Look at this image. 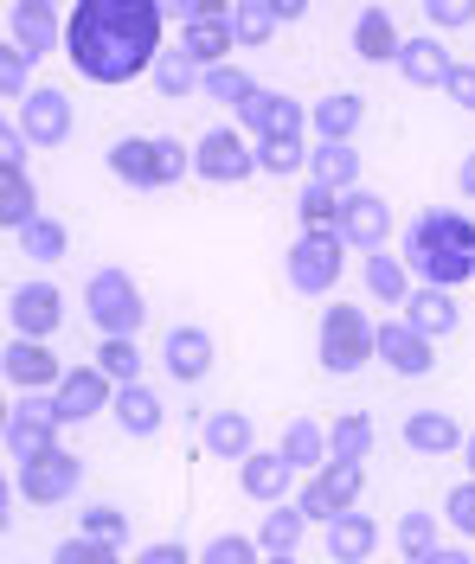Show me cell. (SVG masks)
I'll return each instance as SVG.
<instances>
[{
  "label": "cell",
  "instance_id": "obj_21",
  "mask_svg": "<svg viewBox=\"0 0 475 564\" xmlns=\"http://www.w3.org/2000/svg\"><path fill=\"white\" fill-rule=\"evenodd\" d=\"M463 443L469 436H463V423L450 417V411H411L404 417V449H418V456H450Z\"/></svg>",
  "mask_w": 475,
  "mask_h": 564
},
{
  "label": "cell",
  "instance_id": "obj_45",
  "mask_svg": "<svg viewBox=\"0 0 475 564\" xmlns=\"http://www.w3.org/2000/svg\"><path fill=\"white\" fill-rule=\"evenodd\" d=\"M52 564H122V552H116L110 539H90V532H77V539H65V545L52 552Z\"/></svg>",
  "mask_w": 475,
  "mask_h": 564
},
{
  "label": "cell",
  "instance_id": "obj_53",
  "mask_svg": "<svg viewBox=\"0 0 475 564\" xmlns=\"http://www.w3.org/2000/svg\"><path fill=\"white\" fill-rule=\"evenodd\" d=\"M270 13H277V20H302V13H309V0H270Z\"/></svg>",
  "mask_w": 475,
  "mask_h": 564
},
{
  "label": "cell",
  "instance_id": "obj_42",
  "mask_svg": "<svg viewBox=\"0 0 475 564\" xmlns=\"http://www.w3.org/2000/svg\"><path fill=\"white\" fill-rule=\"evenodd\" d=\"M206 90H213L219 104L245 109L257 97V77H251V70H238V65H213V70H206Z\"/></svg>",
  "mask_w": 475,
  "mask_h": 564
},
{
  "label": "cell",
  "instance_id": "obj_12",
  "mask_svg": "<svg viewBox=\"0 0 475 564\" xmlns=\"http://www.w3.org/2000/svg\"><path fill=\"white\" fill-rule=\"evenodd\" d=\"M0 372H7V386H20V391H58V379H65V366L52 359V347L45 340H26V334L7 340Z\"/></svg>",
  "mask_w": 475,
  "mask_h": 564
},
{
  "label": "cell",
  "instance_id": "obj_9",
  "mask_svg": "<svg viewBox=\"0 0 475 564\" xmlns=\"http://www.w3.org/2000/svg\"><path fill=\"white\" fill-rule=\"evenodd\" d=\"M193 174H199V180H219V186H231V180H251L257 174V141H245L238 129H206V135H199V148H193Z\"/></svg>",
  "mask_w": 475,
  "mask_h": 564
},
{
  "label": "cell",
  "instance_id": "obj_26",
  "mask_svg": "<svg viewBox=\"0 0 475 564\" xmlns=\"http://www.w3.org/2000/svg\"><path fill=\"white\" fill-rule=\"evenodd\" d=\"M354 52H360L366 65H386V58L404 52V39H399V26H392L386 7H366L360 20H354Z\"/></svg>",
  "mask_w": 475,
  "mask_h": 564
},
{
  "label": "cell",
  "instance_id": "obj_51",
  "mask_svg": "<svg viewBox=\"0 0 475 564\" xmlns=\"http://www.w3.org/2000/svg\"><path fill=\"white\" fill-rule=\"evenodd\" d=\"M443 97L456 109H475V65H450V77H443Z\"/></svg>",
  "mask_w": 475,
  "mask_h": 564
},
{
  "label": "cell",
  "instance_id": "obj_59",
  "mask_svg": "<svg viewBox=\"0 0 475 564\" xmlns=\"http://www.w3.org/2000/svg\"><path fill=\"white\" fill-rule=\"evenodd\" d=\"M463 462H469V475H475V430H469V443H463Z\"/></svg>",
  "mask_w": 475,
  "mask_h": 564
},
{
  "label": "cell",
  "instance_id": "obj_8",
  "mask_svg": "<svg viewBox=\"0 0 475 564\" xmlns=\"http://www.w3.org/2000/svg\"><path fill=\"white\" fill-rule=\"evenodd\" d=\"M77 481H84V456H72V449H45L39 462L20 468V500H26V507H65V500L77 494Z\"/></svg>",
  "mask_w": 475,
  "mask_h": 564
},
{
  "label": "cell",
  "instance_id": "obj_35",
  "mask_svg": "<svg viewBox=\"0 0 475 564\" xmlns=\"http://www.w3.org/2000/svg\"><path fill=\"white\" fill-rule=\"evenodd\" d=\"M328 449L341 462H366L373 456V417H366V411H341V417L328 423Z\"/></svg>",
  "mask_w": 475,
  "mask_h": 564
},
{
  "label": "cell",
  "instance_id": "obj_36",
  "mask_svg": "<svg viewBox=\"0 0 475 564\" xmlns=\"http://www.w3.org/2000/svg\"><path fill=\"white\" fill-rule=\"evenodd\" d=\"M97 366L110 372L116 386H136V379H142V352H136V334H104V347H97Z\"/></svg>",
  "mask_w": 475,
  "mask_h": 564
},
{
  "label": "cell",
  "instance_id": "obj_58",
  "mask_svg": "<svg viewBox=\"0 0 475 564\" xmlns=\"http://www.w3.org/2000/svg\"><path fill=\"white\" fill-rule=\"evenodd\" d=\"M263 564H295V552H263Z\"/></svg>",
  "mask_w": 475,
  "mask_h": 564
},
{
  "label": "cell",
  "instance_id": "obj_30",
  "mask_svg": "<svg viewBox=\"0 0 475 564\" xmlns=\"http://www.w3.org/2000/svg\"><path fill=\"white\" fill-rule=\"evenodd\" d=\"M450 52H443L438 39H404V52H399V70H404V84H418V90H438L443 77H450Z\"/></svg>",
  "mask_w": 475,
  "mask_h": 564
},
{
  "label": "cell",
  "instance_id": "obj_11",
  "mask_svg": "<svg viewBox=\"0 0 475 564\" xmlns=\"http://www.w3.org/2000/svg\"><path fill=\"white\" fill-rule=\"evenodd\" d=\"M7 39H13L26 58H45L52 45H65L58 0H13V7H7Z\"/></svg>",
  "mask_w": 475,
  "mask_h": 564
},
{
  "label": "cell",
  "instance_id": "obj_41",
  "mask_svg": "<svg viewBox=\"0 0 475 564\" xmlns=\"http://www.w3.org/2000/svg\"><path fill=\"white\" fill-rule=\"evenodd\" d=\"M257 167L263 174H295V167H309V148H302V135H270L257 141Z\"/></svg>",
  "mask_w": 475,
  "mask_h": 564
},
{
  "label": "cell",
  "instance_id": "obj_40",
  "mask_svg": "<svg viewBox=\"0 0 475 564\" xmlns=\"http://www.w3.org/2000/svg\"><path fill=\"white\" fill-rule=\"evenodd\" d=\"M392 539H399V552L411 564L431 558V552H438V513H404L399 527H392Z\"/></svg>",
  "mask_w": 475,
  "mask_h": 564
},
{
  "label": "cell",
  "instance_id": "obj_1",
  "mask_svg": "<svg viewBox=\"0 0 475 564\" xmlns=\"http://www.w3.org/2000/svg\"><path fill=\"white\" fill-rule=\"evenodd\" d=\"M161 20L168 13L154 0H72L65 58L90 84H129V77L154 70V58L168 52L161 45Z\"/></svg>",
  "mask_w": 475,
  "mask_h": 564
},
{
  "label": "cell",
  "instance_id": "obj_25",
  "mask_svg": "<svg viewBox=\"0 0 475 564\" xmlns=\"http://www.w3.org/2000/svg\"><path fill=\"white\" fill-rule=\"evenodd\" d=\"M309 180H322L334 193H354V186H360V154H354L347 141H315V148H309Z\"/></svg>",
  "mask_w": 475,
  "mask_h": 564
},
{
  "label": "cell",
  "instance_id": "obj_6",
  "mask_svg": "<svg viewBox=\"0 0 475 564\" xmlns=\"http://www.w3.org/2000/svg\"><path fill=\"white\" fill-rule=\"evenodd\" d=\"M84 315L97 321L104 334H142V289H136V276L129 270H97V276L84 282Z\"/></svg>",
  "mask_w": 475,
  "mask_h": 564
},
{
  "label": "cell",
  "instance_id": "obj_56",
  "mask_svg": "<svg viewBox=\"0 0 475 564\" xmlns=\"http://www.w3.org/2000/svg\"><path fill=\"white\" fill-rule=\"evenodd\" d=\"M238 0H193V13H231Z\"/></svg>",
  "mask_w": 475,
  "mask_h": 564
},
{
  "label": "cell",
  "instance_id": "obj_17",
  "mask_svg": "<svg viewBox=\"0 0 475 564\" xmlns=\"http://www.w3.org/2000/svg\"><path fill=\"white\" fill-rule=\"evenodd\" d=\"M290 475H295V462L283 449H251V456L238 462V488L251 494V500H263V507L290 500Z\"/></svg>",
  "mask_w": 475,
  "mask_h": 564
},
{
  "label": "cell",
  "instance_id": "obj_3",
  "mask_svg": "<svg viewBox=\"0 0 475 564\" xmlns=\"http://www.w3.org/2000/svg\"><path fill=\"white\" fill-rule=\"evenodd\" d=\"M186 167H193V154H186V141H174V135H122L110 148V174L122 180V186H136V193L174 186Z\"/></svg>",
  "mask_w": 475,
  "mask_h": 564
},
{
  "label": "cell",
  "instance_id": "obj_4",
  "mask_svg": "<svg viewBox=\"0 0 475 564\" xmlns=\"http://www.w3.org/2000/svg\"><path fill=\"white\" fill-rule=\"evenodd\" d=\"M315 352H322V372H334V379H347V372H360L366 359H379V327L360 315V308H328L322 315V340H315Z\"/></svg>",
  "mask_w": 475,
  "mask_h": 564
},
{
  "label": "cell",
  "instance_id": "obj_31",
  "mask_svg": "<svg viewBox=\"0 0 475 564\" xmlns=\"http://www.w3.org/2000/svg\"><path fill=\"white\" fill-rule=\"evenodd\" d=\"M110 411H116V423H122L129 436H154V430H161V398H154L142 379H136V386H116Z\"/></svg>",
  "mask_w": 475,
  "mask_h": 564
},
{
  "label": "cell",
  "instance_id": "obj_5",
  "mask_svg": "<svg viewBox=\"0 0 475 564\" xmlns=\"http://www.w3.org/2000/svg\"><path fill=\"white\" fill-rule=\"evenodd\" d=\"M58 411H52V391H33V398H13L7 404V417H0V436H7V462L13 468H26L39 462L45 449H58Z\"/></svg>",
  "mask_w": 475,
  "mask_h": 564
},
{
  "label": "cell",
  "instance_id": "obj_52",
  "mask_svg": "<svg viewBox=\"0 0 475 564\" xmlns=\"http://www.w3.org/2000/svg\"><path fill=\"white\" fill-rule=\"evenodd\" d=\"M136 564H199L186 545H174V539H161V545H148V552H136Z\"/></svg>",
  "mask_w": 475,
  "mask_h": 564
},
{
  "label": "cell",
  "instance_id": "obj_33",
  "mask_svg": "<svg viewBox=\"0 0 475 564\" xmlns=\"http://www.w3.org/2000/svg\"><path fill=\"white\" fill-rule=\"evenodd\" d=\"M360 116H366V104L354 97V90H334V97L315 104V129H322V141H354Z\"/></svg>",
  "mask_w": 475,
  "mask_h": 564
},
{
  "label": "cell",
  "instance_id": "obj_48",
  "mask_svg": "<svg viewBox=\"0 0 475 564\" xmlns=\"http://www.w3.org/2000/svg\"><path fill=\"white\" fill-rule=\"evenodd\" d=\"M443 520H450L456 532H469V539H475V475L450 488V500H443Z\"/></svg>",
  "mask_w": 475,
  "mask_h": 564
},
{
  "label": "cell",
  "instance_id": "obj_7",
  "mask_svg": "<svg viewBox=\"0 0 475 564\" xmlns=\"http://www.w3.org/2000/svg\"><path fill=\"white\" fill-rule=\"evenodd\" d=\"M347 250V238L341 231H302L290 245V289L295 295H328L334 282H341V257Z\"/></svg>",
  "mask_w": 475,
  "mask_h": 564
},
{
  "label": "cell",
  "instance_id": "obj_15",
  "mask_svg": "<svg viewBox=\"0 0 475 564\" xmlns=\"http://www.w3.org/2000/svg\"><path fill=\"white\" fill-rule=\"evenodd\" d=\"M20 129L33 148H58V141L72 135V97L65 90H26V104H20Z\"/></svg>",
  "mask_w": 475,
  "mask_h": 564
},
{
  "label": "cell",
  "instance_id": "obj_43",
  "mask_svg": "<svg viewBox=\"0 0 475 564\" xmlns=\"http://www.w3.org/2000/svg\"><path fill=\"white\" fill-rule=\"evenodd\" d=\"M315 475H322V488H328L341 507H354V500H360V488H366V468H360V462H341V456H328Z\"/></svg>",
  "mask_w": 475,
  "mask_h": 564
},
{
  "label": "cell",
  "instance_id": "obj_39",
  "mask_svg": "<svg viewBox=\"0 0 475 564\" xmlns=\"http://www.w3.org/2000/svg\"><path fill=\"white\" fill-rule=\"evenodd\" d=\"M231 26H238V45H270V33H277L283 20L270 13V0H238V7H231Z\"/></svg>",
  "mask_w": 475,
  "mask_h": 564
},
{
  "label": "cell",
  "instance_id": "obj_23",
  "mask_svg": "<svg viewBox=\"0 0 475 564\" xmlns=\"http://www.w3.org/2000/svg\"><path fill=\"white\" fill-rule=\"evenodd\" d=\"M322 532H328V558L334 564H366L373 552H379V520H366V513H354V507Z\"/></svg>",
  "mask_w": 475,
  "mask_h": 564
},
{
  "label": "cell",
  "instance_id": "obj_54",
  "mask_svg": "<svg viewBox=\"0 0 475 564\" xmlns=\"http://www.w3.org/2000/svg\"><path fill=\"white\" fill-rule=\"evenodd\" d=\"M154 7H161L168 20H193V0H154Z\"/></svg>",
  "mask_w": 475,
  "mask_h": 564
},
{
  "label": "cell",
  "instance_id": "obj_46",
  "mask_svg": "<svg viewBox=\"0 0 475 564\" xmlns=\"http://www.w3.org/2000/svg\"><path fill=\"white\" fill-rule=\"evenodd\" d=\"M199 564H263V545L245 539V532H219V539L199 552Z\"/></svg>",
  "mask_w": 475,
  "mask_h": 564
},
{
  "label": "cell",
  "instance_id": "obj_10",
  "mask_svg": "<svg viewBox=\"0 0 475 564\" xmlns=\"http://www.w3.org/2000/svg\"><path fill=\"white\" fill-rule=\"evenodd\" d=\"M110 404H116V379L104 366H65V379L52 391L58 423H84V417H97V411H110Z\"/></svg>",
  "mask_w": 475,
  "mask_h": 564
},
{
  "label": "cell",
  "instance_id": "obj_47",
  "mask_svg": "<svg viewBox=\"0 0 475 564\" xmlns=\"http://www.w3.org/2000/svg\"><path fill=\"white\" fill-rule=\"evenodd\" d=\"M26 65H33V58L7 39V45H0V90H7V104H26Z\"/></svg>",
  "mask_w": 475,
  "mask_h": 564
},
{
  "label": "cell",
  "instance_id": "obj_28",
  "mask_svg": "<svg viewBox=\"0 0 475 564\" xmlns=\"http://www.w3.org/2000/svg\"><path fill=\"white\" fill-rule=\"evenodd\" d=\"M366 289H373L386 308H404V302H411V263H404V257H386V245L366 250Z\"/></svg>",
  "mask_w": 475,
  "mask_h": 564
},
{
  "label": "cell",
  "instance_id": "obj_37",
  "mask_svg": "<svg viewBox=\"0 0 475 564\" xmlns=\"http://www.w3.org/2000/svg\"><path fill=\"white\" fill-rule=\"evenodd\" d=\"M295 212H302V231H334V225H341V193L322 186V180H309L302 199H295Z\"/></svg>",
  "mask_w": 475,
  "mask_h": 564
},
{
  "label": "cell",
  "instance_id": "obj_14",
  "mask_svg": "<svg viewBox=\"0 0 475 564\" xmlns=\"http://www.w3.org/2000/svg\"><path fill=\"white\" fill-rule=\"evenodd\" d=\"M7 321H13V334L45 340V334L65 321V295H58L52 282H26V289H13V295H7Z\"/></svg>",
  "mask_w": 475,
  "mask_h": 564
},
{
  "label": "cell",
  "instance_id": "obj_2",
  "mask_svg": "<svg viewBox=\"0 0 475 564\" xmlns=\"http://www.w3.org/2000/svg\"><path fill=\"white\" fill-rule=\"evenodd\" d=\"M404 263L418 270L424 282H475V225L469 212H418L411 231H404Z\"/></svg>",
  "mask_w": 475,
  "mask_h": 564
},
{
  "label": "cell",
  "instance_id": "obj_49",
  "mask_svg": "<svg viewBox=\"0 0 475 564\" xmlns=\"http://www.w3.org/2000/svg\"><path fill=\"white\" fill-rule=\"evenodd\" d=\"M84 532H90V539H110V545H122V539H129V513H116V507H90V513H84Z\"/></svg>",
  "mask_w": 475,
  "mask_h": 564
},
{
  "label": "cell",
  "instance_id": "obj_29",
  "mask_svg": "<svg viewBox=\"0 0 475 564\" xmlns=\"http://www.w3.org/2000/svg\"><path fill=\"white\" fill-rule=\"evenodd\" d=\"M404 321H411V327H424L431 340H438V334H456V302H450V289H443V282H424V289H411V302H404Z\"/></svg>",
  "mask_w": 475,
  "mask_h": 564
},
{
  "label": "cell",
  "instance_id": "obj_27",
  "mask_svg": "<svg viewBox=\"0 0 475 564\" xmlns=\"http://www.w3.org/2000/svg\"><path fill=\"white\" fill-rule=\"evenodd\" d=\"M199 84H206V65H199V58H193L186 45H168V52L154 58V90H161L168 104H181V97H193Z\"/></svg>",
  "mask_w": 475,
  "mask_h": 564
},
{
  "label": "cell",
  "instance_id": "obj_50",
  "mask_svg": "<svg viewBox=\"0 0 475 564\" xmlns=\"http://www.w3.org/2000/svg\"><path fill=\"white\" fill-rule=\"evenodd\" d=\"M424 20L443 26V33H456V26H469L475 20V0H424Z\"/></svg>",
  "mask_w": 475,
  "mask_h": 564
},
{
  "label": "cell",
  "instance_id": "obj_19",
  "mask_svg": "<svg viewBox=\"0 0 475 564\" xmlns=\"http://www.w3.org/2000/svg\"><path fill=\"white\" fill-rule=\"evenodd\" d=\"M245 135L251 141H270V135H302V104H290L283 90H257L251 104L238 109Z\"/></svg>",
  "mask_w": 475,
  "mask_h": 564
},
{
  "label": "cell",
  "instance_id": "obj_34",
  "mask_svg": "<svg viewBox=\"0 0 475 564\" xmlns=\"http://www.w3.org/2000/svg\"><path fill=\"white\" fill-rule=\"evenodd\" d=\"M302 532H309V513L295 500H277V513H263V527H257V545L263 552H295Z\"/></svg>",
  "mask_w": 475,
  "mask_h": 564
},
{
  "label": "cell",
  "instance_id": "obj_13",
  "mask_svg": "<svg viewBox=\"0 0 475 564\" xmlns=\"http://www.w3.org/2000/svg\"><path fill=\"white\" fill-rule=\"evenodd\" d=\"M334 231H341L354 250H379L386 231H392V206H386L379 193L354 186V193H341V225H334Z\"/></svg>",
  "mask_w": 475,
  "mask_h": 564
},
{
  "label": "cell",
  "instance_id": "obj_55",
  "mask_svg": "<svg viewBox=\"0 0 475 564\" xmlns=\"http://www.w3.org/2000/svg\"><path fill=\"white\" fill-rule=\"evenodd\" d=\"M418 564H469V552H456V545H450V552H443V545H438V552H431V558H418Z\"/></svg>",
  "mask_w": 475,
  "mask_h": 564
},
{
  "label": "cell",
  "instance_id": "obj_24",
  "mask_svg": "<svg viewBox=\"0 0 475 564\" xmlns=\"http://www.w3.org/2000/svg\"><path fill=\"white\" fill-rule=\"evenodd\" d=\"M257 449V423L245 411H213L206 417V456L219 462H245Z\"/></svg>",
  "mask_w": 475,
  "mask_h": 564
},
{
  "label": "cell",
  "instance_id": "obj_44",
  "mask_svg": "<svg viewBox=\"0 0 475 564\" xmlns=\"http://www.w3.org/2000/svg\"><path fill=\"white\" fill-rule=\"evenodd\" d=\"M295 507H302V513H309V527H334V520H341V513H347V507H341V500H334V494L322 488V475H309V481H302V488H295Z\"/></svg>",
  "mask_w": 475,
  "mask_h": 564
},
{
  "label": "cell",
  "instance_id": "obj_22",
  "mask_svg": "<svg viewBox=\"0 0 475 564\" xmlns=\"http://www.w3.org/2000/svg\"><path fill=\"white\" fill-rule=\"evenodd\" d=\"M39 218V193H33V180H26V161H7L0 154V225L7 231H26Z\"/></svg>",
  "mask_w": 475,
  "mask_h": 564
},
{
  "label": "cell",
  "instance_id": "obj_57",
  "mask_svg": "<svg viewBox=\"0 0 475 564\" xmlns=\"http://www.w3.org/2000/svg\"><path fill=\"white\" fill-rule=\"evenodd\" d=\"M456 180H463V193L475 199V148H469V161H463V174H456Z\"/></svg>",
  "mask_w": 475,
  "mask_h": 564
},
{
  "label": "cell",
  "instance_id": "obj_16",
  "mask_svg": "<svg viewBox=\"0 0 475 564\" xmlns=\"http://www.w3.org/2000/svg\"><path fill=\"white\" fill-rule=\"evenodd\" d=\"M379 359H386L399 379H424V372L438 366V359H431V334H424V327H411L404 315L379 327Z\"/></svg>",
  "mask_w": 475,
  "mask_h": 564
},
{
  "label": "cell",
  "instance_id": "obj_32",
  "mask_svg": "<svg viewBox=\"0 0 475 564\" xmlns=\"http://www.w3.org/2000/svg\"><path fill=\"white\" fill-rule=\"evenodd\" d=\"M277 449H283L295 468H309V475L334 456V449H328V430H322L315 417H290V430H283V443H277Z\"/></svg>",
  "mask_w": 475,
  "mask_h": 564
},
{
  "label": "cell",
  "instance_id": "obj_20",
  "mask_svg": "<svg viewBox=\"0 0 475 564\" xmlns=\"http://www.w3.org/2000/svg\"><path fill=\"white\" fill-rule=\"evenodd\" d=\"M161 359H168V372H174L181 386H199V379L213 372V334H206V327H174L168 347H161Z\"/></svg>",
  "mask_w": 475,
  "mask_h": 564
},
{
  "label": "cell",
  "instance_id": "obj_38",
  "mask_svg": "<svg viewBox=\"0 0 475 564\" xmlns=\"http://www.w3.org/2000/svg\"><path fill=\"white\" fill-rule=\"evenodd\" d=\"M20 245H26V257H39V263H58V257L72 250V231H65L58 218H45V212H39L33 225L20 231Z\"/></svg>",
  "mask_w": 475,
  "mask_h": 564
},
{
  "label": "cell",
  "instance_id": "obj_18",
  "mask_svg": "<svg viewBox=\"0 0 475 564\" xmlns=\"http://www.w3.org/2000/svg\"><path fill=\"white\" fill-rule=\"evenodd\" d=\"M181 45L213 70L238 52V26H231V13H193V20H181Z\"/></svg>",
  "mask_w": 475,
  "mask_h": 564
}]
</instances>
